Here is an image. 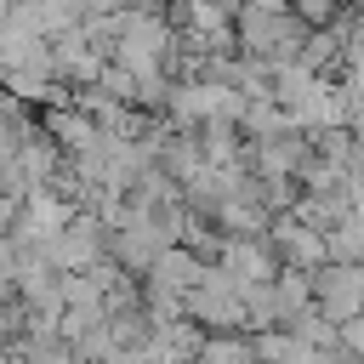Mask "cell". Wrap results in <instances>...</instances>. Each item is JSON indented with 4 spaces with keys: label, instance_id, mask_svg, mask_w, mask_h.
<instances>
[{
    "label": "cell",
    "instance_id": "cell-1",
    "mask_svg": "<svg viewBox=\"0 0 364 364\" xmlns=\"http://www.w3.org/2000/svg\"><path fill=\"white\" fill-rule=\"evenodd\" d=\"M318 279V318H358L364 313V267H353V262H336V267H324V273H313Z\"/></svg>",
    "mask_w": 364,
    "mask_h": 364
},
{
    "label": "cell",
    "instance_id": "cell-2",
    "mask_svg": "<svg viewBox=\"0 0 364 364\" xmlns=\"http://www.w3.org/2000/svg\"><path fill=\"white\" fill-rule=\"evenodd\" d=\"M267 245L284 250L290 267H318V262L330 256V233H324V228H307V222H296V216L273 222V228H267Z\"/></svg>",
    "mask_w": 364,
    "mask_h": 364
},
{
    "label": "cell",
    "instance_id": "cell-3",
    "mask_svg": "<svg viewBox=\"0 0 364 364\" xmlns=\"http://www.w3.org/2000/svg\"><path fill=\"white\" fill-rule=\"evenodd\" d=\"M97 256V222L91 216H74L57 239H51V262L57 267H80V262H91Z\"/></svg>",
    "mask_w": 364,
    "mask_h": 364
},
{
    "label": "cell",
    "instance_id": "cell-4",
    "mask_svg": "<svg viewBox=\"0 0 364 364\" xmlns=\"http://www.w3.org/2000/svg\"><path fill=\"white\" fill-rule=\"evenodd\" d=\"M262 353L256 347H245V341H210L205 347V364H256Z\"/></svg>",
    "mask_w": 364,
    "mask_h": 364
},
{
    "label": "cell",
    "instance_id": "cell-5",
    "mask_svg": "<svg viewBox=\"0 0 364 364\" xmlns=\"http://www.w3.org/2000/svg\"><path fill=\"white\" fill-rule=\"evenodd\" d=\"M341 336H347V347H358V353H364V313H358V318H347V324H341Z\"/></svg>",
    "mask_w": 364,
    "mask_h": 364
}]
</instances>
